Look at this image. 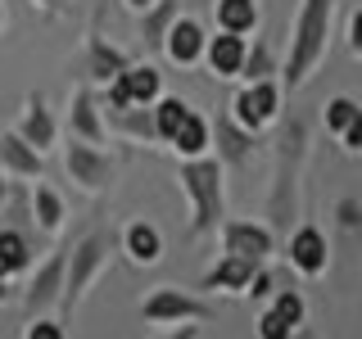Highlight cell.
<instances>
[{"mask_svg":"<svg viewBox=\"0 0 362 339\" xmlns=\"http://www.w3.org/2000/svg\"><path fill=\"white\" fill-rule=\"evenodd\" d=\"M331 32H335V0H299L294 28L281 64V90H303L317 77V68L331 54Z\"/></svg>","mask_w":362,"mask_h":339,"instance_id":"1","label":"cell"},{"mask_svg":"<svg viewBox=\"0 0 362 339\" xmlns=\"http://www.w3.org/2000/svg\"><path fill=\"white\" fill-rule=\"evenodd\" d=\"M308 127L303 118H290L276 136V158H272V190H267V231H290L299 222V190H303V167H308Z\"/></svg>","mask_w":362,"mask_h":339,"instance_id":"2","label":"cell"},{"mask_svg":"<svg viewBox=\"0 0 362 339\" xmlns=\"http://www.w3.org/2000/svg\"><path fill=\"white\" fill-rule=\"evenodd\" d=\"M177 186H181V199L190 208V235L195 240H209L218 235V226L226 218V172L213 154L204 158H186L177 167Z\"/></svg>","mask_w":362,"mask_h":339,"instance_id":"3","label":"cell"},{"mask_svg":"<svg viewBox=\"0 0 362 339\" xmlns=\"http://www.w3.org/2000/svg\"><path fill=\"white\" fill-rule=\"evenodd\" d=\"M113 263V235L105 226L86 231L73 249H64V294H59V308L64 312H77L86 303V294L100 285V276L109 271Z\"/></svg>","mask_w":362,"mask_h":339,"instance_id":"4","label":"cell"},{"mask_svg":"<svg viewBox=\"0 0 362 339\" xmlns=\"http://www.w3.org/2000/svg\"><path fill=\"white\" fill-rule=\"evenodd\" d=\"M281 105H286V90H281L276 77H267V82H245L231 95V105H226V118L249 136H263L267 127L281 122V113H286Z\"/></svg>","mask_w":362,"mask_h":339,"instance_id":"5","label":"cell"},{"mask_svg":"<svg viewBox=\"0 0 362 339\" xmlns=\"http://www.w3.org/2000/svg\"><path fill=\"white\" fill-rule=\"evenodd\" d=\"M64 172L82 195H109L118 181V163L105 145H86V141H68L64 145Z\"/></svg>","mask_w":362,"mask_h":339,"instance_id":"6","label":"cell"},{"mask_svg":"<svg viewBox=\"0 0 362 339\" xmlns=\"http://www.w3.org/2000/svg\"><path fill=\"white\" fill-rule=\"evenodd\" d=\"M141 316L150 326H186V321H209L213 308H209V299H199V294H190V290L158 285L141 299Z\"/></svg>","mask_w":362,"mask_h":339,"instance_id":"7","label":"cell"},{"mask_svg":"<svg viewBox=\"0 0 362 339\" xmlns=\"http://www.w3.org/2000/svg\"><path fill=\"white\" fill-rule=\"evenodd\" d=\"M218 240H222V254L245 258V263H254V267H267V258L276 254V231H267V226L254 222V218H222Z\"/></svg>","mask_w":362,"mask_h":339,"instance_id":"8","label":"cell"},{"mask_svg":"<svg viewBox=\"0 0 362 339\" xmlns=\"http://www.w3.org/2000/svg\"><path fill=\"white\" fill-rule=\"evenodd\" d=\"M59 294H64V249H50V258L32 263L28 285H23L18 299L28 316H45L50 308H59Z\"/></svg>","mask_w":362,"mask_h":339,"instance_id":"9","label":"cell"},{"mask_svg":"<svg viewBox=\"0 0 362 339\" xmlns=\"http://www.w3.org/2000/svg\"><path fill=\"white\" fill-rule=\"evenodd\" d=\"M286 263L299 271V276H326V267H331V240H326V231L317 222H299L294 231H286Z\"/></svg>","mask_w":362,"mask_h":339,"instance_id":"10","label":"cell"},{"mask_svg":"<svg viewBox=\"0 0 362 339\" xmlns=\"http://www.w3.org/2000/svg\"><path fill=\"white\" fill-rule=\"evenodd\" d=\"M9 131H14L18 141H28L37 154H50L54 145H59V118H54V109L45 105V95H37V90H28V95H23L18 122Z\"/></svg>","mask_w":362,"mask_h":339,"instance_id":"11","label":"cell"},{"mask_svg":"<svg viewBox=\"0 0 362 339\" xmlns=\"http://www.w3.org/2000/svg\"><path fill=\"white\" fill-rule=\"evenodd\" d=\"M64 127H68V141H86V145H105L109 141L105 113H100V100H95V86H77L73 95H68Z\"/></svg>","mask_w":362,"mask_h":339,"instance_id":"12","label":"cell"},{"mask_svg":"<svg viewBox=\"0 0 362 339\" xmlns=\"http://www.w3.org/2000/svg\"><path fill=\"white\" fill-rule=\"evenodd\" d=\"M204 41H209V32H204V23L195 14H177L173 18V28L163 32V59L168 64H177V68H199L204 59Z\"/></svg>","mask_w":362,"mask_h":339,"instance_id":"13","label":"cell"},{"mask_svg":"<svg viewBox=\"0 0 362 339\" xmlns=\"http://www.w3.org/2000/svg\"><path fill=\"white\" fill-rule=\"evenodd\" d=\"M213 127V145H218V163H222V172H240V167H249L254 163V150H258V141H263V136H249V131H240L235 127L231 118H222L218 122H209Z\"/></svg>","mask_w":362,"mask_h":339,"instance_id":"14","label":"cell"},{"mask_svg":"<svg viewBox=\"0 0 362 339\" xmlns=\"http://www.w3.org/2000/svg\"><path fill=\"white\" fill-rule=\"evenodd\" d=\"M245 45L249 37H231V32H213L209 41H204V68H209V77H218V82H235L240 77V64H245Z\"/></svg>","mask_w":362,"mask_h":339,"instance_id":"15","label":"cell"},{"mask_svg":"<svg viewBox=\"0 0 362 339\" xmlns=\"http://www.w3.org/2000/svg\"><path fill=\"white\" fill-rule=\"evenodd\" d=\"M127 64H132V54L122 50V45H113L109 37H90L86 41V64H82L86 86H109Z\"/></svg>","mask_w":362,"mask_h":339,"instance_id":"16","label":"cell"},{"mask_svg":"<svg viewBox=\"0 0 362 339\" xmlns=\"http://www.w3.org/2000/svg\"><path fill=\"white\" fill-rule=\"evenodd\" d=\"M118 244H122V254H127L136 267H158L163 263V231H158L154 222H145V218L122 226Z\"/></svg>","mask_w":362,"mask_h":339,"instance_id":"17","label":"cell"},{"mask_svg":"<svg viewBox=\"0 0 362 339\" xmlns=\"http://www.w3.org/2000/svg\"><path fill=\"white\" fill-rule=\"evenodd\" d=\"M0 172L14 181H41L45 154H37L28 141H18L14 131H0Z\"/></svg>","mask_w":362,"mask_h":339,"instance_id":"18","label":"cell"},{"mask_svg":"<svg viewBox=\"0 0 362 339\" xmlns=\"http://www.w3.org/2000/svg\"><path fill=\"white\" fill-rule=\"evenodd\" d=\"M209 9L218 32H231V37H254L263 28V5L258 0H209Z\"/></svg>","mask_w":362,"mask_h":339,"instance_id":"19","label":"cell"},{"mask_svg":"<svg viewBox=\"0 0 362 339\" xmlns=\"http://www.w3.org/2000/svg\"><path fill=\"white\" fill-rule=\"evenodd\" d=\"M168 150L177 154V163H186V158H204V154H213V127H209V118H204L199 109H190L186 118H181V127L173 131Z\"/></svg>","mask_w":362,"mask_h":339,"instance_id":"20","label":"cell"},{"mask_svg":"<svg viewBox=\"0 0 362 339\" xmlns=\"http://www.w3.org/2000/svg\"><path fill=\"white\" fill-rule=\"evenodd\" d=\"M254 271H258L254 263L222 254L218 263H213V267L199 276V290H204V294H245V285H249V276H254Z\"/></svg>","mask_w":362,"mask_h":339,"instance_id":"21","label":"cell"},{"mask_svg":"<svg viewBox=\"0 0 362 339\" xmlns=\"http://www.w3.org/2000/svg\"><path fill=\"white\" fill-rule=\"evenodd\" d=\"M100 113H105V131L109 136H122V141H136V145H158L150 109L127 105V109H100Z\"/></svg>","mask_w":362,"mask_h":339,"instance_id":"22","label":"cell"},{"mask_svg":"<svg viewBox=\"0 0 362 339\" xmlns=\"http://www.w3.org/2000/svg\"><path fill=\"white\" fill-rule=\"evenodd\" d=\"M32 263H37L32 235H28V231H18V226H0V276H5V280L28 276Z\"/></svg>","mask_w":362,"mask_h":339,"instance_id":"23","label":"cell"},{"mask_svg":"<svg viewBox=\"0 0 362 339\" xmlns=\"http://www.w3.org/2000/svg\"><path fill=\"white\" fill-rule=\"evenodd\" d=\"M28 199H32V226H37L41 235H59L64 222H68V203H64L59 190H54L50 181H37Z\"/></svg>","mask_w":362,"mask_h":339,"instance_id":"24","label":"cell"},{"mask_svg":"<svg viewBox=\"0 0 362 339\" xmlns=\"http://www.w3.org/2000/svg\"><path fill=\"white\" fill-rule=\"evenodd\" d=\"M181 14V0H154L150 9H141V41L150 45V50H158V45H163V32L173 28V18Z\"/></svg>","mask_w":362,"mask_h":339,"instance_id":"25","label":"cell"},{"mask_svg":"<svg viewBox=\"0 0 362 339\" xmlns=\"http://www.w3.org/2000/svg\"><path fill=\"white\" fill-rule=\"evenodd\" d=\"M276 73H281V64H276V50H272V41L254 32V41L245 45L240 77H245V82H267V77H276Z\"/></svg>","mask_w":362,"mask_h":339,"instance_id":"26","label":"cell"},{"mask_svg":"<svg viewBox=\"0 0 362 339\" xmlns=\"http://www.w3.org/2000/svg\"><path fill=\"white\" fill-rule=\"evenodd\" d=\"M190 109H195V105H186L181 95H168V90H163V95H158L154 105H150V118H154V141H158V145H168V141H173V131L181 127V118H186Z\"/></svg>","mask_w":362,"mask_h":339,"instance_id":"27","label":"cell"},{"mask_svg":"<svg viewBox=\"0 0 362 339\" xmlns=\"http://www.w3.org/2000/svg\"><path fill=\"white\" fill-rule=\"evenodd\" d=\"M358 118H362V105H358L354 95H331V100L322 105V131L335 136V141H339L349 127H354Z\"/></svg>","mask_w":362,"mask_h":339,"instance_id":"28","label":"cell"},{"mask_svg":"<svg viewBox=\"0 0 362 339\" xmlns=\"http://www.w3.org/2000/svg\"><path fill=\"white\" fill-rule=\"evenodd\" d=\"M267 308L276 312L281 321H290L294 331H299V326H303V316H308V303H303V294L294 290V285H290V290H272V303H267Z\"/></svg>","mask_w":362,"mask_h":339,"instance_id":"29","label":"cell"},{"mask_svg":"<svg viewBox=\"0 0 362 339\" xmlns=\"http://www.w3.org/2000/svg\"><path fill=\"white\" fill-rule=\"evenodd\" d=\"M254 335H258V339H290V335H294V326H290V321H281V316L272 312V308H263V312H258V321H254Z\"/></svg>","mask_w":362,"mask_h":339,"instance_id":"30","label":"cell"},{"mask_svg":"<svg viewBox=\"0 0 362 339\" xmlns=\"http://www.w3.org/2000/svg\"><path fill=\"white\" fill-rule=\"evenodd\" d=\"M23 339H68V335H64V326L54 321V316H28Z\"/></svg>","mask_w":362,"mask_h":339,"instance_id":"31","label":"cell"},{"mask_svg":"<svg viewBox=\"0 0 362 339\" xmlns=\"http://www.w3.org/2000/svg\"><path fill=\"white\" fill-rule=\"evenodd\" d=\"M335 218H339V226H344V231H358L362 226V203L349 195V199H339L335 203Z\"/></svg>","mask_w":362,"mask_h":339,"instance_id":"32","label":"cell"},{"mask_svg":"<svg viewBox=\"0 0 362 339\" xmlns=\"http://www.w3.org/2000/svg\"><path fill=\"white\" fill-rule=\"evenodd\" d=\"M339 150H344V154H362V118H358L344 136H339Z\"/></svg>","mask_w":362,"mask_h":339,"instance_id":"33","label":"cell"},{"mask_svg":"<svg viewBox=\"0 0 362 339\" xmlns=\"http://www.w3.org/2000/svg\"><path fill=\"white\" fill-rule=\"evenodd\" d=\"M349 54H362V9L349 14Z\"/></svg>","mask_w":362,"mask_h":339,"instance_id":"34","label":"cell"},{"mask_svg":"<svg viewBox=\"0 0 362 339\" xmlns=\"http://www.w3.org/2000/svg\"><path fill=\"white\" fill-rule=\"evenodd\" d=\"M154 339H199V321H186V326H173V331L154 335Z\"/></svg>","mask_w":362,"mask_h":339,"instance_id":"35","label":"cell"},{"mask_svg":"<svg viewBox=\"0 0 362 339\" xmlns=\"http://www.w3.org/2000/svg\"><path fill=\"white\" fill-rule=\"evenodd\" d=\"M9 299H14V280L0 276V303H9Z\"/></svg>","mask_w":362,"mask_h":339,"instance_id":"36","label":"cell"},{"mask_svg":"<svg viewBox=\"0 0 362 339\" xmlns=\"http://www.w3.org/2000/svg\"><path fill=\"white\" fill-rule=\"evenodd\" d=\"M122 5H127V9H132V14H141V9H150V5H154V0H122Z\"/></svg>","mask_w":362,"mask_h":339,"instance_id":"37","label":"cell"},{"mask_svg":"<svg viewBox=\"0 0 362 339\" xmlns=\"http://www.w3.org/2000/svg\"><path fill=\"white\" fill-rule=\"evenodd\" d=\"M5 203H9V181L0 177V208H5Z\"/></svg>","mask_w":362,"mask_h":339,"instance_id":"38","label":"cell"},{"mask_svg":"<svg viewBox=\"0 0 362 339\" xmlns=\"http://www.w3.org/2000/svg\"><path fill=\"white\" fill-rule=\"evenodd\" d=\"M0 32H5V5H0Z\"/></svg>","mask_w":362,"mask_h":339,"instance_id":"39","label":"cell"},{"mask_svg":"<svg viewBox=\"0 0 362 339\" xmlns=\"http://www.w3.org/2000/svg\"><path fill=\"white\" fill-rule=\"evenodd\" d=\"M37 5H50V0H37Z\"/></svg>","mask_w":362,"mask_h":339,"instance_id":"40","label":"cell"}]
</instances>
